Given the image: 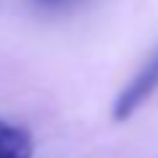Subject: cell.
Masks as SVG:
<instances>
[{"label":"cell","mask_w":158,"mask_h":158,"mask_svg":"<svg viewBox=\"0 0 158 158\" xmlns=\"http://www.w3.org/2000/svg\"><path fill=\"white\" fill-rule=\"evenodd\" d=\"M34 142L24 127L8 124L0 118V158H32Z\"/></svg>","instance_id":"7a4b0ae2"},{"label":"cell","mask_w":158,"mask_h":158,"mask_svg":"<svg viewBox=\"0 0 158 158\" xmlns=\"http://www.w3.org/2000/svg\"><path fill=\"white\" fill-rule=\"evenodd\" d=\"M156 90H158V48H153L145 63L140 66V71L127 82L124 90L113 100V108H111L113 121H127Z\"/></svg>","instance_id":"6da1fadb"}]
</instances>
